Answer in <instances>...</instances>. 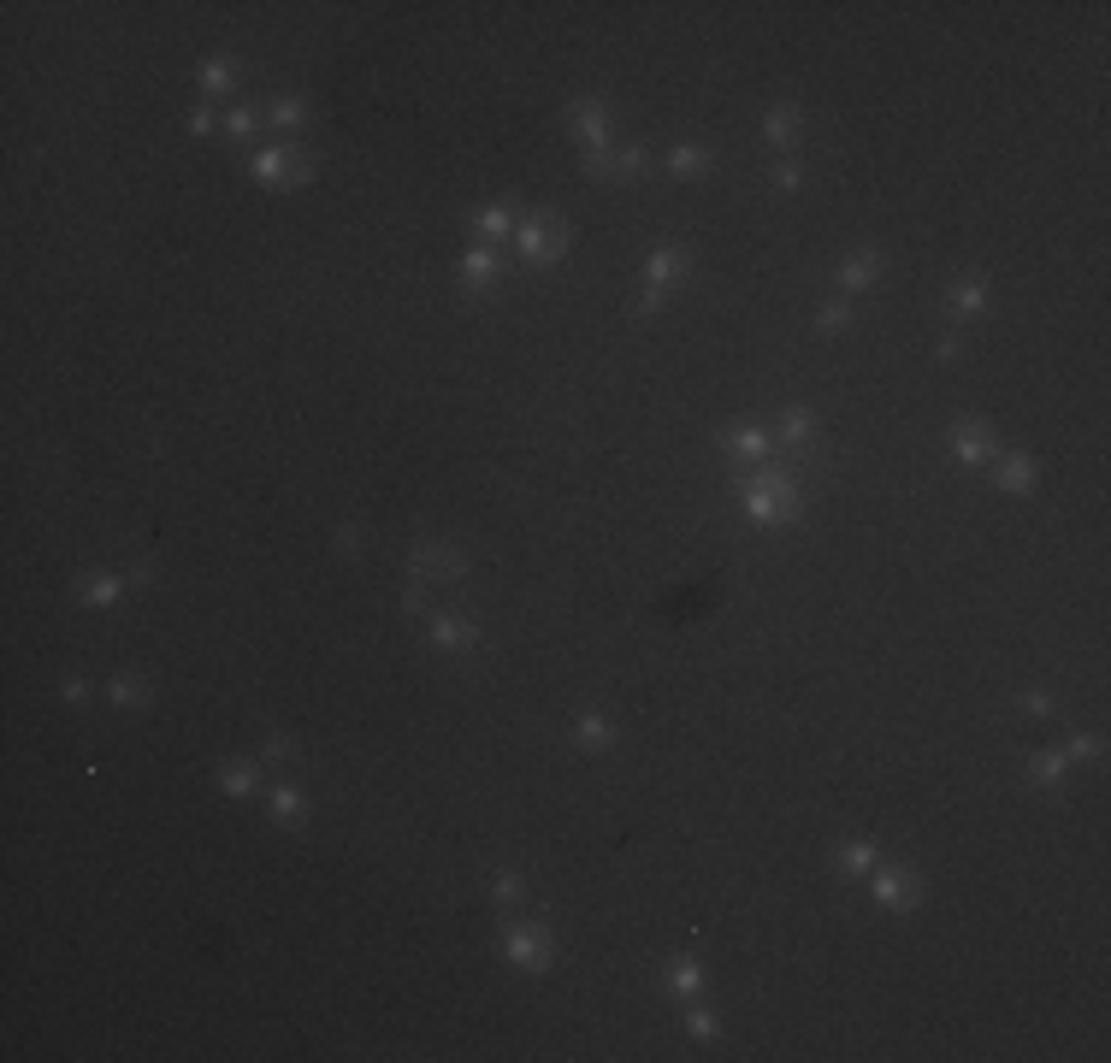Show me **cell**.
Instances as JSON below:
<instances>
[{
    "label": "cell",
    "mask_w": 1111,
    "mask_h": 1063,
    "mask_svg": "<svg viewBox=\"0 0 1111 1063\" xmlns=\"http://www.w3.org/2000/svg\"><path fill=\"white\" fill-rule=\"evenodd\" d=\"M875 863H881V851H875L869 839H851L846 851H840V869H846V875H869Z\"/></svg>",
    "instance_id": "27"
},
{
    "label": "cell",
    "mask_w": 1111,
    "mask_h": 1063,
    "mask_svg": "<svg viewBox=\"0 0 1111 1063\" xmlns=\"http://www.w3.org/2000/svg\"><path fill=\"white\" fill-rule=\"evenodd\" d=\"M125 591H131L125 573H83V579H77V603H95V609H101V603H119Z\"/></svg>",
    "instance_id": "12"
},
{
    "label": "cell",
    "mask_w": 1111,
    "mask_h": 1063,
    "mask_svg": "<svg viewBox=\"0 0 1111 1063\" xmlns=\"http://www.w3.org/2000/svg\"><path fill=\"white\" fill-rule=\"evenodd\" d=\"M798 125H804V119H798V107H792V101L769 107V142H775V148H792V142H798Z\"/></svg>",
    "instance_id": "23"
},
{
    "label": "cell",
    "mask_w": 1111,
    "mask_h": 1063,
    "mask_svg": "<svg viewBox=\"0 0 1111 1063\" xmlns=\"http://www.w3.org/2000/svg\"><path fill=\"white\" fill-rule=\"evenodd\" d=\"M952 455L958 461H987L993 455V426L987 420H958L952 426Z\"/></svg>",
    "instance_id": "9"
},
{
    "label": "cell",
    "mask_w": 1111,
    "mask_h": 1063,
    "mask_svg": "<svg viewBox=\"0 0 1111 1063\" xmlns=\"http://www.w3.org/2000/svg\"><path fill=\"white\" fill-rule=\"evenodd\" d=\"M255 125H261V113H255V107H231V113H225V136H249Z\"/></svg>",
    "instance_id": "33"
},
{
    "label": "cell",
    "mask_w": 1111,
    "mask_h": 1063,
    "mask_svg": "<svg viewBox=\"0 0 1111 1063\" xmlns=\"http://www.w3.org/2000/svg\"><path fill=\"white\" fill-rule=\"evenodd\" d=\"M255 786H261L255 762H225V768H219V792H231V798H249Z\"/></svg>",
    "instance_id": "22"
},
{
    "label": "cell",
    "mask_w": 1111,
    "mask_h": 1063,
    "mask_svg": "<svg viewBox=\"0 0 1111 1063\" xmlns=\"http://www.w3.org/2000/svg\"><path fill=\"white\" fill-rule=\"evenodd\" d=\"M261 762H272V768L296 762V739H284V733H266V739H261Z\"/></svg>",
    "instance_id": "30"
},
{
    "label": "cell",
    "mask_w": 1111,
    "mask_h": 1063,
    "mask_svg": "<svg viewBox=\"0 0 1111 1063\" xmlns=\"http://www.w3.org/2000/svg\"><path fill=\"white\" fill-rule=\"evenodd\" d=\"M875 272H881V254H875V249H857L846 266H840V290H846V296L869 290V284H875Z\"/></svg>",
    "instance_id": "16"
},
{
    "label": "cell",
    "mask_w": 1111,
    "mask_h": 1063,
    "mask_svg": "<svg viewBox=\"0 0 1111 1063\" xmlns=\"http://www.w3.org/2000/svg\"><path fill=\"white\" fill-rule=\"evenodd\" d=\"M190 130H196V136H213V130H219L213 107H196V113H190Z\"/></svg>",
    "instance_id": "39"
},
{
    "label": "cell",
    "mask_w": 1111,
    "mask_h": 1063,
    "mask_svg": "<svg viewBox=\"0 0 1111 1063\" xmlns=\"http://www.w3.org/2000/svg\"><path fill=\"white\" fill-rule=\"evenodd\" d=\"M266 119H272V125H284V130L308 125V101H302V95H272V107H266Z\"/></svg>",
    "instance_id": "24"
},
{
    "label": "cell",
    "mask_w": 1111,
    "mask_h": 1063,
    "mask_svg": "<svg viewBox=\"0 0 1111 1063\" xmlns=\"http://www.w3.org/2000/svg\"><path fill=\"white\" fill-rule=\"evenodd\" d=\"M686 272V249L680 243H656L651 260H645V290H656V296H668V284Z\"/></svg>",
    "instance_id": "8"
},
{
    "label": "cell",
    "mask_w": 1111,
    "mask_h": 1063,
    "mask_svg": "<svg viewBox=\"0 0 1111 1063\" xmlns=\"http://www.w3.org/2000/svg\"><path fill=\"white\" fill-rule=\"evenodd\" d=\"M1100 751H1106V739H1100V733H1076V739L1064 745V756H1070V762H1094Z\"/></svg>",
    "instance_id": "32"
},
{
    "label": "cell",
    "mask_w": 1111,
    "mask_h": 1063,
    "mask_svg": "<svg viewBox=\"0 0 1111 1063\" xmlns=\"http://www.w3.org/2000/svg\"><path fill=\"white\" fill-rule=\"evenodd\" d=\"M934 355H940V361H958V355H964V337H958V331H940Z\"/></svg>",
    "instance_id": "37"
},
{
    "label": "cell",
    "mask_w": 1111,
    "mask_h": 1063,
    "mask_svg": "<svg viewBox=\"0 0 1111 1063\" xmlns=\"http://www.w3.org/2000/svg\"><path fill=\"white\" fill-rule=\"evenodd\" d=\"M1064 768H1070V756H1064V751L1035 756V762H1029V786H1058V780H1064Z\"/></svg>",
    "instance_id": "26"
},
{
    "label": "cell",
    "mask_w": 1111,
    "mask_h": 1063,
    "mask_svg": "<svg viewBox=\"0 0 1111 1063\" xmlns=\"http://www.w3.org/2000/svg\"><path fill=\"white\" fill-rule=\"evenodd\" d=\"M503 957L526 969V975H544L556 963V945H550V928L544 922H509L503 928Z\"/></svg>",
    "instance_id": "2"
},
{
    "label": "cell",
    "mask_w": 1111,
    "mask_h": 1063,
    "mask_svg": "<svg viewBox=\"0 0 1111 1063\" xmlns=\"http://www.w3.org/2000/svg\"><path fill=\"white\" fill-rule=\"evenodd\" d=\"M651 166V148L627 142V148H603V154H586V178H633Z\"/></svg>",
    "instance_id": "7"
},
{
    "label": "cell",
    "mask_w": 1111,
    "mask_h": 1063,
    "mask_svg": "<svg viewBox=\"0 0 1111 1063\" xmlns=\"http://www.w3.org/2000/svg\"><path fill=\"white\" fill-rule=\"evenodd\" d=\"M568 125H574V136H580V142H586V154L615 148V119H609V107H603L597 95H580V101L568 107Z\"/></svg>",
    "instance_id": "5"
},
{
    "label": "cell",
    "mask_w": 1111,
    "mask_h": 1063,
    "mask_svg": "<svg viewBox=\"0 0 1111 1063\" xmlns=\"http://www.w3.org/2000/svg\"><path fill=\"white\" fill-rule=\"evenodd\" d=\"M1035 479H1041V467L1029 461V455H1005L999 461V491H1011V497H1029L1035 491Z\"/></svg>",
    "instance_id": "15"
},
{
    "label": "cell",
    "mask_w": 1111,
    "mask_h": 1063,
    "mask_svg": "<svg viewBox=\"0 0 1111 1063\" xmlns=\"http://www.w3.org/2000/svg\"><path fill=\"white\" fill-rule=\"evenodd\" d=\"M491 898L503 904V910H515L526 898V886H521V875H491Z\"/></svg>",
    "instance_id": "31"
},
{
    "label": "cell",
    "mask_w": 1111,
    "mask_h": 1063,
    "mask_svg": "<svg viewBox=\"0 0 1111 1063\" xmlns=\"http://www.w3.org/2000/svg\"><path fill=\"white\" fill-rule=\"evenodd\" d=\"M739 502H745V514H751L757 526L792 520V514L804 508V473H798V467H792V473H757V479H745Z\"/></svg>",
    "instance_id": "1"
},
{
    "label": "cell",
    "mask_w": 1111,
    "mask_h": 1063,
    "mask_svg": "<svg viewBox=\"0 0 1111 1063\" xmlns=\"http://www.w3.org/2000/svg\"><path fill=\"white\" fill-rule=\"evenodd\" d=\"M686 1034L692 1040H716V1016L710 1010H686Z\"/></svg>",
    "instance_id": "35"
},
{
    "label": "cell",
    "mask_w": 1111,
    "mask_h": 1063,
    "mask_svg": "<svg viewBox=\"0 0 1111 1063\" xmlns=\"http://www.w3.org/2000/svg\"><path fill=\"white\" fill-rule=\"evenodd\" d=\"M337 550H343V556H355V550H361V526H355V520H343V526H337Z\"/></svg>",
    "instance_id": "38"
},
{
    "label": "cell",
    "mask_w": 1111,
    "mask_h": 1063,
    "mask_svg": "<svg viewBox=\"0 0 1111 1063\" xmlns=\"http://www.w3.org/2000/svg\"><path fill=\"white\" fill-rule=\"evenodd\" d=\"M775 184H781V189H798V184H804V172H798V160H786V166H775Z\"/></svg>",
    "instance_id": "41"
},
{
    "label": "cell",
    "mask_w": 1111,
    "mask_h": 1063,
    "mask_svg": "<svg viewBox=\"0 0 1111 1063\" xmlns=\"http://www.w3.org/2000/svg\"><path fill=\"white\" fill-rule=\"evenodd\" d=\"M875 898H881L887 910H911L916 904V875L911 869H881V875H875Z\"/></svg>",
    "instance_id": "11"
},
{
    "label": "cell",
    "mask_w": 1111,
    "mask_h": 1063,
    "mask_svg": "<svg viewBox=\"0 0 1111 1063\" xmlns=\"http://www.w3.org/2000/svg\"><path fill=\"white\" fill-rule=\"evenodd\" d=\"M154 573H160V567H154V562H136L131 573H125V579H131L136 591H148V585H154Z\"/></svg>",
    "instance_id": "40"
},
{
    "label": "cell",
    "mask_w": 1111,
    "mask_h": 1063,
    "mask_svg": "<svg viewBox=\"0 0 1111 1063\" xmlns=\"http://www.w3.org/2000/svg\"><path fill=\"white\" fill-rule=\"evenodd\" d=\"M727 449H733L739 461H763V455H769V432H763V426H727Z\"/></svg>",
    "instance_id": "17"
},
{
    "label": "cell",
    "mask_w": 1111,
    "mask_h": 1063,
    "mask_svg": "<svg viewBox=\"0 0 1111 1063\" xmlns=\"http://www.w3.org/2000/svg\"><path fill=\"white\" fill-rule=\"evenodd\" d=\"M509 237V207H485L479 213V243H503Z\"/></svg>",
    "instance_id": "29"
},
{
    "label": "cell",
    "mask_w": 1111,
    "mask_h": 1063,
    "mask_svg": "<svg viewBox=\"0 0 1111 1063\" xmlns=\"http://www.w3.org/2000/svg\"><path fill=\"white\" fill-rule=\"evenodd\" d=\"M201 89L207 95H231L237 89V60L231 54H213V60L201 65Z\"/></svg>",
    "instance_id": "19"
},
{
    "label": "cell",
    "mask_w": 1111,
    "mask_h": 1063,
    "mask_svg": "<svg viewBox=\"0 0 1111 1063\" xmlns=\"http://www.w3.org/2000/svg\"><path fill=\"white\" fill-rule=\"evenodd\" d=\"M266 810H272V821H278V827H290V833H296V827H302V792H296V786H272Z\"/></svg>",
    "instance_id": "20"
},
{
    "label": "cell",
    "mask_w": 1111,
    "mask_h": 1063,
    "mask_svg": "<svg viewBox=\"0 0 1111 1063\" xmlns=\"http://www.w3.org/2000/svg\"><path fill=\"white\" fill-rule=\"evenodd\" d=\"M574 739H580L586 751H603V745H615V721H609V715H597V709H586V715L574 721Z\"/></svg>",
    "instance_id": "18"
},
{
    "label": "cell",
    "mask_w": 1111,
    "mask_h": 1063,
    "mask_svg": "<svg viewBox=\"0 0 1111 1063\" xmlns=\"http://www.w3.org/2000/svg\"><path fill=\"white\" fill-rule=\"evenodd\" d=\"M987 302H993L987 278H958V284H952V308L958 313H987Z\"/></svg>",
    "instance_id": "21"
},
{
    "label": "cell",
    "mask_w": 1111,
    "mask_h": 1063,
    "mask_svg": "<svg viewBox=\"0 0 1111 1063\" xmlns=\"http://www.w3.org/2000/svg\"><path fill=\"white\" fill-rule=\"evenodd\" d=\"M432 644L438 650H473L479 644V626L461 621V615H432Z\"/></svg>",
    "instance_id": "14"
},
{
    "label": "cell",
    "mask_w": 1111,
    "mask_h": 1063,
    "mask_svg": "<svg viewBox=\"0 0 1111 1063\" xmlns=\"http://www.w3.org/2000/svg\"><path fill=\"white\" fill-rule=\"evenodd\" d=\"M255 178H261V184H272V189H296V184H308V178H314V160H308L302 148H278V142H272V148H261V154H255Z\"/></svg>",
    "instance_id": "4"
},
{
    "label": "cell",
    "mask_w": 1111,
    "mask_h": 1063,
    "mask_svg": "<svg viewBox=\"0 0 1111 1063\" xmlns=\"http://www.w3.org/2000/svg\"><path fill=\"white\" fill-rule=\"evenodd\" d=\"M491 278H497V249L491 243H473V249L461 254V284L479 296V290H491Z\"/></svg>",
    "instance_id": "10"
},
{
    "label": "cell",
    "mask_w": 1111,
    "mask_h": 1063,
    "mask_svg": "<svg viewBox=\"0 0 1111 1063\" xmlns=\"http://www.w3.org/2000/svg\"><path fill=\"white\" fill-rule=\"evenodd\" d=\"M107 697H113L119 709H142V703H148V680H142V674H119V680L107 686Z\"/></svg>",
    "instance_id": "25"
},
{
    "label": "cell",
    "mask_w": 1111,
    "mask_h": 1063,
    "mask_svg": "<svg viewBox=\"0 0 1111 1063\" xmlns=\"http://www.w3.org/2000/svg\"><path fill=\"white\" fill-rule=\"evenodd\" d=\"M1017 709H1023V715H1035V721H1046V715H1052V697H1046V691H1023V697H1017Z\"/></svg>",
    "instance_id": "36"
},
{
    "label": "cell",
    "mask_w": 1111,
    "mask_h": 1063,
    "mask_svg": "<svg viewBox=\"0 0 1111 1063\" xmlns=\"http://www.w3.org/2000/svg\"><path fill=\"white\" fill-rule=\"evenodd\" d=\"M668 987H674L680 999H698V993H704V963H692V957H686V963H674Z\"/></svg>",
    "instance_id": "28"
},
{
    "label": "cell",
    "mask_w": 1111,
    "mask_h": 1063,
    "mask_svg": "<svg viewBox=\"0 0 1111 1063\" xmlns=\"http://www.w3.org/2000/svg\"><path fill=\"white\" fill-rule=\"evenodd\" d=\"M846 325H851V308H846V302L822 308V319H816V331H822V337H834V331H846Z\"/></svg>",
    "instance_id": "34"
},
{
    "label": "cell",
    "mask_w": 1111,
    "mask_h": 1063,
    "mask_svg": "<svg viewBox=\"0 0 1111 1063\" xmlns=\"http://www.w3.org/2000/svg\"><path fill=\"white\" fill-rule=\"evenodd\" d=\"M568 243H574V231L556 219H526L521 231H515V249H521V260L526 266H550V260H562L568 254Z\"/></svg>",
    "instance_id": "3"
},
{
    "label": "cell",
    "mask_w": 1111,
    "mask_h": 1063,
    "mask_svg": "<svg viewBox=\"0 0 1111 1063\" xmlns=\"http://www.w3.org/2000/svg\"><path fill=\"white\" fill-rule=\"evenodd\" d=\"M66 703H89V680H66Z\"/></svg>",
    "instance_id": "42"
},
{
    "label": "cell",
    "mask_w": 1111,
    "mask_h": 1063,
    "mask_svg": "<svg viewBox=\"0 0 1111 1063\" xmlns=\"http://www.w3.org/2000/svg\"><path fill=\"white\" fill-rule=\"evenodd\" d=\"M662 166H668L674 178H698V172H710V166H716V154H710L704 142H680V148H668V154H662Z\"/></svg>",
    "instance_id": "13"
},
{
    "label": "cell",
    "mask_w": 1111,
    "mask_h": 1063,
    "mask_svg": "<svg viewBox=\"0 0 1111 1063\" xmlns=\"http://www.w3.org/2000/svg\"><path fill=\"white\" fill-rule=\"evenodd\" d=\"M408 573H414V579H438V585H461V579H467V556L450 550V544H420V550L408 556Z\"/></svg>",
    "instance_id": "6"
}]
</instances>
